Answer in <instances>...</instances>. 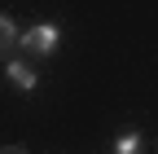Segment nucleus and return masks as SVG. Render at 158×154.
I'll use <instances>...</instances> for the list:
<instances>
[{"label":"nucleus","mask_w":158,"mask_h":154,"mask_svg":"<svg viewBox=\"0 0 158 154\" xmlns=\"http://www.w3.org/2000/svg\"><path fill=\"white\" fill-rule=\"evenodd\" d=\"M57 40H62V31H57L53 22H40V27H31V31L22 35L27 53H40V57H48V53L57 49Z\"/></svg>","instance_id":"1"},{"label":"nucleus","mask_w":158,"mask_h":154,"mask_svg":"<svg viewBox=\"0 0 158 154\" xmlns=\"http://www.w3.org/2000/svg\"><path fill=\"white\" fill-rule=\"evenodd\" d=\"M0 154H27V150H18V145H5V150H0Z\"/></svg>","instance_id":"5"},{"label":"nucleus","mask_w":158,"mask_h":154,"mask_svg":"<svg viewBox=\"0 0 158 154\" xmlns=\"http://www.w3.org/2000/svg\"><path fill=\"white\" fill-rule=\"evenodd\" d=\"M9 79L22 88V92H31V88H35V71H31L27 62H9Z\"/></svg>","instance_id":"2"},{"label":"nucleus","mask_w":158,"mask_h":154,"mask_svg":"<svg viewBox=\"0 0 158 154\" xmlns=\"http://www.w3.org/2000/svg\"><path fill=\"white\" fill-rule=\"evenodd\" d=\"M18 40H22V35H18V27L9 22L5 13H0V57H5V53H9V49H13Z\"/></svg>","instance_id":"3"},{"label":"nucleus","mask_w":158,"mask_h":154,"mask_svg":"<svg viewBox=\"0 0 158 154\" xmlns=\"http://www.w3.org/2000/svg\"><path fill=\"white\" fill-rule=\"evenodd\" d=\"M118 154H141V137H136V132L118 137Z\"/></svg>","instance_id":"4"}]
</instances>
